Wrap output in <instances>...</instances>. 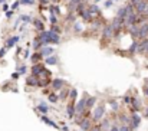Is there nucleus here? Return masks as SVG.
<instances>
[{"instance_id":"obj_34","label":"nucleus","mask_w":148,"mask_h":131,"mask_svg":"<svg viewBox=\"0 0 148 131\" xmlns=\"http://www.w3.org/2000/svg\"><path fill=\"white\" fill-rule=\"evenodd\" d=\"M49 22H50L52 25H58V17H56V15H49Z\"/></svg>"},{"instance_id":"obj_1","label":"nucleus","mask_w":148,"mask_h":131,"mask_svg":"<svg viewBox=\"0 0 148 131\" xmlns=\"http://www.w3.org/2000/svg\"><path fill=\"white\" fill-rule=\"evenodd\" d=\"M104 117H105V107L104 105H98V107H95V109H94V120L95 121H99L102 120Z\"/></svg>"},{"instance_id":"obj_12","label":"nucleus","mask_w":148,"mask_h":131,"mask_svg":"<svg viewBox=\"0 0 148 131\" xmlns=\"http://www.w3.org/2000/svg\"><path fill=\"white\" fill-rule=\"evenodd\" d=\"M33 26H34V29H36V30H38V32H43V30H46L45 29V23L42 22V20H40V19H33Z\"/></svg>"},{"instance_id":"obj_11","label":"nucleus","mask_w":148,"mask_h":131,"mask_svg":"<svg viewBox=\"0 0 148 131\" xmlns=\"http://www.w3.org/2000/svg\"><path fill=\"white\" fill-rule=\"evenodd\" d=\"M19 40H20V36H10L9 39L6 40V45L4 46L7 48V49H12V48L16 45L17 42H19Z\"/></svg>"},{"instance_id":"obj_27","label":"nucleus","mask_w":148,"mask_h":131,"mask_svg":"<svg viewBox=\"0 0 148 131\" xmlns=\"http://www.w3.org/2000/svg\"><path fill=\"white\" fill-rule=\"evenodd\" d=\"M49 84H52V82L48 79V78H42V79H39V84H38V86H40V88H45V86H48Z\"/></svg>"},{"instance_id":"obj_13","label":"nucleus","mask_w":148,"mask_h":131,"mask_svg":"<svg viewBox=\"0 0 148 131\" xmlns=\"http://www.w3.org/2000/svg\"><path fill=\"white\" fill-rule=\"evenodd\" d=\"M26 84H28L29 86H38V84H39V78L34 76V75H30V76L26 78Z\"/></svg>"},{"instance_id":"obj_17","label":"nucleus","mask_w":148,"mask_h":131,"mask_svg":"<svg viewBox=\"0 0 148 131\" xmlns=\"http://www.w3.org/2000/svg\"><path fill=\"white\" fill-rule=\"evenodd\" d=\"M131 105H132V111H134V112H137V111H140V108H141V101H140L137 97H132Z\"/></svg>"},{"instance_id":"obj_36","label":"nucleus","mask_w":148,"mask_h":131,"mask_svg":"<svg viewBox=\"0 0 148 131\" xmlns=\"http://www.w3.org/2000/svg\"><path fill=\"white\" fill-rule=\"evenodd\" d=\"M120 131H132L131 125H128V124H122V125L120 127Z\"/></svg>"},{"instance_id":"obj_37","label":"nucleus","mask_w":148,"mask_h":131,"mask_svg":"<svg viewBox=\"0 0 148 131\" xmlns=\"http://www.w3.org/2000/svg\"><path fill=\"white\" fill-rule=\"evenodd\" d=\"M58 95H59V99H65L66 97H69V91H60V94Z\"/></svg>"},{"instance_id":"obj_56","label":"nucleus","mask_w":148,"mask_h":131,"mask_svg":"<svg viewBox=\"0 0 148 131\" xmlns=\"http://www.w3.org/2000/svg\"><path fill=\"white\" fill-rule=\"evenodd\" d=\"M145 84H147V85H148V78H145Z\"/></svg>"},{"instance_id":"obj_23","label":"nucleus","mask_w":148,"mask_h":131,"mask_svg":"<svg viewBox=\"0 0 148 131\" xmlns=\"http://www.w3.org/2000/svg\"><path fill=\"white\" fill-rule=\"evenodd\" d=\"M19 19H20V22H23L24 25H29L30 22H33L32 16H29V15H20V16H19Z\"/></svg>"},{"instance_id":"obj_47","label":"nucleus","mask_w":148,"mask_h":131,"mask_svg":"<svg viewBox=\"0 0 148 131\" xmlns=\"http://www.w3.org/2000/svg\"><path fill=\"white\" fill-rule=\"evenodd\" d=\"M142 92L145 94V97H148V85H147V84L142 86Z\"/></svg>"},{"instance_id":"obj_42","label":"nucleus","mask_w":148,"mask_h":131,"mask_svg":"<svg viewBox=\"0 0 148 131\" xmlns=\"http://www.w3.org/2000/svg\"><path fill=\"white\" fill-rule=\"evenodd\" d=\"M111 108L114 109V111H118V102H115V101H111Z\"/></svg>"},{"instance_id":"obj_19","label":"nucleus","mask_w":148,"mask_h":131,"mask_svg":"<svg viewBox=\"0 0 148 131\" xmlns=\"http://www.w3.org/2000/svg\"><path fill=\"white\" fill-rule=\"evenodd\" d=\"M66 112H68V118H74L75 115H76V111H75V105H74L72 102H70L68 107H66Z\"/></svg>"},{"instance_id":"obj_33","label":"nucleus","mask_w":148,"mask_h":131,"mask_svg":"<svg viewBox=\"0 0 148 131\" xmlns=\"http://www.w3.org/2000/svg\"><path fill=\"white\" fill-rule=\"evenodd\" d=\"M101 128H102V131H104V130H109V128H111L109 120H104V121H102V125H101Z\"/></svg>"},{"instance_id":"obj_8","label":"nucleus","mask_w":148,"mask_h":131,"mask_svg":"<svg viewBox=\"0 0 148 131\" xmlns=\"http://www.w3.org/2000/svg\"><path fill=\"white\" fill-rule=\"evenodd\" d=\"M79 125H80V130L82 131H88V130L92 128V124H91V121H89L88 117H85V118H82V120L79 121Z\"/></svg>"},{"instance_id":"obj_46","label":"nucleus","mask_w":148,"mask_h":131,"mask_svg":"<svg viewBox=\"0 0 148 131\" xmlns=\"http://www.w3.org/2000/svg\"><path fill=\"white\" fill-rule=\"evenodd\" d=\"M141 2H142V0H131V2H130V3H131V5L134 6V7H135V6H137V5H140V3H141Z\"/></svg>"},{"instance_id":"obj_15","label":"nucleus","mask_w":148,"mask_h":131,"mask_svg":"<svg viewBox=\"0 0 148 131\" xmlns=\"http://www.w3.org/2000/svg\"><path fill=\"white\" fill-rule=\"evenodd\" d=\"M52 88L55 89V91H60L62 89V86H63V79H59V78H56V79H53L52 81Z\"/></svg>"},{"instance_id":"obj_55","label":"nucleus","mask_w":148,"mask_h":131,"mask_svg":"<svg viewBox=\"0 0 148 131\" xmlns=\"http://www.w3.org/2000/svg\"><path fill=\"white\" fill-rule=\"evenodd\" d=\"M145 16L148 17V6H147V10H145Z\"/></svg>"},{"instance_id":"obj_29","label":"nucleus","mask_w":148,"mask_h":131,"mask_svg":"<svg viewBox=\"0 0 148 131\" xmlns=\"http://www.w3.org/2000/svg\"><path fill=\"white\" fill-rule=\"evenodd\" d=\"M48 99H49V101H50V102H58V101H59V95H58V94H48Z\"/></svg>"},{"instance_id":"obj_20","label":"nucleus","mask_w":148,"mask_h":131,"mask_svg":"<svg viewBox=\"0 0 148 131\" xmlns=\"http://www.w3.org/2000/svg\"><path fill=\"white\" fill-rule=\"evenodd\" d=\"M32 48H33L34 52H36V51H40V49L43 48V43H42L39 39H36V38H34V39H33V43H32Z\"/></svg>"},{"instance_id":"obj_22","label":"nucleus","mask_w":148,"mask_h":131,"mask_svg":"<svg viewBox=\"0 0 148 131\" xmlns=\"http://www.w3.org/2000/svg\"><path fill=\"white\" fill-rule=\"evenodd\" d=\"M116 17H120V19H125L126 17V7L125 6H122V7L118 9V12H116Z\"/></svg>"},{"instance_id":"obj_31","label":"nucleus","mask_w":148,"mask_h":131,"mask_svg":"<svg viewBox=\"0 0 148 131\" xmlns=\"http://www.w3.org/2000/svg\"><path fill=\"white\" fill-rule=\"evenodd\" d=\"M17 72H19V75H24L28 72V66H26V65H20V66L17 68Z\"/></svg>"},{"instance_id":"obj_30","label":"nucleus","mask_w":148,"mask_h":131,"mask_svg":"<svg viewBox=\"0 0 148 131\" xmlns=\"http://www.w3.org/2000/svg\"><path fill=\"white\" fill-rule=\"evenodd\" d=\"M76 97H78V91H76L75 88L69 89V99H70V101H74V99H76Z\"/></svg>"},{"instance_id":"obj_32","label":"nucleus","mask_w":148,"mask_h":131,"mask_svg":"<svg viewBox=\"0 0 148 131\" xmlns=\"http://www.w3.org/2000/svg\"><path fill=\"white\" fill-rule=\"evenodd\" d=\"M82 29H84V26H82L80 23H78V22H75V23H74V30L76 32V33L82 32Z\"/></svg>"},{"instance_id":"obj_16","label":"nucleus","mask_w":148,"mask_h":131,"mask_svg":"<svg viewBox=\"0 0 148 131\" xmlns=\"http://www.w3.org/2000/svg\"><path fill=\"white\" fill-rule=\"evenodd\" d=\"M40 120L43 121L45 124H48V125H50V127H53V128H58V130H59V127H58V124H56V122H53V121H52L50 118H48V117H46V114L40 115Z\"/></svg>"},{"instance_id":"obj_35","label":"nucleus","mask_w":148,"mask_h":131,"mask_svg":"<svg viewBox=\"0 0 148 131\" xmlns=\"http://www.w3.org/2000/svg\"><path fill=\"white\" fill-rule=\"evenodd\" d=\"M20 5H24V6H32L34 5V0H19Z\"/></svg>"},{"instance_id":"obj_6","label":"nucleus","mask_w":148,"mask_h":131,"mask_svg":"<svg viewBox=\"0 0 148 131\" xmlns=\"http://www.w3.org/2000/svg\"><path fill=\"white\" fill-rule=\"evenodd\" d=\"M43 71H45V66L42 65V63H33V66H32V75H34V76H38V78H40V75L43 74Z\"/></svg>"},{"instance_id":"obj_52","label":"nucleus","mask_w":148,"mask_h":131,"mask_svg":"<svg viewBox=\"0 0 148 131\" xmlns=\"http://www.w3.org/2000/svg\"><path fill=\"white\" fill-rule=\"evenodd\" d=\"M144 117H145V118H148V107L145 108V111H144Z\"/></svg>"},{"instance_id":"obj_45","label":"nucleus","mask_w":148,"mask_h":131,"mask_svg":"<svg viewBox=\"0 0 148 131\" xmlns=\"http://www.w3.org/2000/svg\"><path fill=\"white\" fill-rule=\"evenodd\" d=\"M6 51H7V48H6V46H3V48L0 49V58H3L6 55Z\"/></svg>"},{"instance_id":"obj_9","label":"nucleus","mask_w":148,"mask_h":131,"mask_svg":"<svg viewBox=\"0 0 148 131\" xmlns=\"http://www.w3.org/2000/svg\"><path fill=\"white\" fill-rule=\"evenodd\" d=\"M147 6H148V0H142L140 5L135 6V12L138 15H145V10H147Z\"/></svg>"},{"instance_id":"obj_40","label":"nucleus","mask_w":148,"mask_h":131,"mask_svg":"<svg viewBox=\"0 0 148 131\" xmlns=\"http://www.w3.org/2000/svg\"><path fill=\"white\" fill-rule=\"evenodd\" d=\"M20 6H22V5H20V2L17 0V2H14V3L12 5V10H17V9H19Z\"/></svg>"},{"instance_id":"obj_44","label":"nucleus","mask_w":148,"mask_h":131,"mask_svg":"<svg viewBox=\"0 0 148 131\" xmlns=\"http://www.w3.org/2000/svg\"><path fill=\"white\" fill-rule=\"evenodd\" d=\"M109 131H120V125L112 124V125H111V128H109Z\"/></svg>"},{"instance_id":"obj_18","label":"nucleus","mask_w":148,"mask_h":131,"mask_svg":"<svg viewBox=\"0 0 148 131\" xmlns=\"http://www.w3.org/2000/svg\"><path fill=\"white\" fill-rule=\"evenodd\" d=\"M59 58L56 56V55H50V56H48V58H45V62H46V65H56L59 61H58Z\"/></svg>"},{"instance_id":"obj_5","label":"nucleus","mask_w":148,"mask_h":131,"mask_svg":"<svg viewBox=\"0 0 148 131\" xmlns=\"http://www.w3.org/2000/svg\"><path fill=\"white\" fill-rule=\"evenodd\" d=\"M140 124H141V117H140V114H138V112H132L131 122H130L131 128H132V130H135V128H138V127H140Z\"/></svg>"},{"instance_id":"obj_4","label":"nucleus","mask_w":148,"mask_h":131,"mask_svg":"<svg viewBox=\"0 0 148 131\" xmlns=\"http://www.w3.org/2000/svg\"><path fill=\"white\" fill-rule=\"evenodd\" d=\"M138 39H148V22H144L140 25V33H138Z\"/></svg>"},{"instance_id":"obj_24","label":"nucleus","mask_w":148,"mask_h":131,"mask_svg":"<svg viewBox=\"0 0 148 131\" xmlns=\"http://www.w3.org/2000/svg\"><path fill=\"white\" fill-rule=\"evenodd\" d=\"M42 58H43V56H42V53H40L39 51H38V53L34 52L33 55H30V59H32V62H33V63H38Z\"/></svg>"},{"instance_id":"obj_25","label":"nucleus","mask_w":148,"mask_h":131,"mask_svg":"<svg viewBox=\"0 0 148 131\" xmlns=\"http://www.w3.org/2000/svg\"><path fill=\"white\" fill-rule=\"evenodd\" d=\"M36 109L40 111L42 114H48L49 112V107L46 105V104H40V105H36Z\"/></svg>"},{"instance_id":"obj_7","label":"nucleus","mask_w":148,"mask_h":131,"mask_svg":"<svg viewBox=\"0 0 148 131\" xmlns=\"http://www.w3.org/2000/svg\"><path fill=\"white\" fill-rule=\"evenodd\" d=\"M39 52L42 53V56H43V58H48V56H50V55L55 53V48H52L50 45H45Z\"/></svg>"},{"instance_id":"obj_2","label":"nucleus","mask_w":148,"mask_h":131,"mask_svg":"<svg viewBox=\"0 0 148 131\" xmlns=\"http://www.w3.org/2000/svg\"><path fill=\"white\" fill-rule=\"evenodd\" d=\"M86 109V98H80L79 101L75 105V111H76V115H82Z\"/></svg>"},{"instance_id":"obj_3","label":"nucleus","mask_w":148,"mask_h":131,"mask_svg":"<svg viewBox=\"0 0 148 131\" xmlns=\"http://www.w3.org/2000/svg\"><path fill=\"white\" fill-rule=\"evenodd\" d=\"M115 30H114V28L111 26V23L109 25H105L102 28V36L104 38H106V39H111V38H114L115 36Z\"/></svg>"},{"instance_id":"obj_54","label":"nucleus","mask_w":148,"mask_h":131,"mask_svg":"<svg viewBox=\"0 0 148 131\" xmlns=\"http://www.w3.org/2000/svg\"><path fill=\"white\" fill-rule=\"evenodd\" d=\"M6 3V0H0V5H4Z\"/></svg>"},{"instance_id":"obj_28","label":"nucleus","mask_w":148,"mask_h":131,"mask_svg":"<svg viewBox=\"0 0 148 131\" xmlns=\"http://www.w3.org/2000/svg\"><path fill=\"white\" fill-rule=\"evenodd\" d=\"M128 52H131V53H135V52H138V42H137V40H134V42L131 43L130 49H128Z\"/></svg>"},{"instance_id":"obj_38","label":"nucleus","mask_w":148,"mask_h":131,"mask_svg":"<svg viewBox=\"0 0 148 131\" xmlns=\"http://www.w3.org/2000/svg\"><path fill=\"white\" fill-rule=\"evenodd\" d=\"M124 102H125L126 105H131V102H132V97H130V95H125V97H124Z\"/></svg>"},{"instance_id":"obj_50","label":"nucleus","mask_w":148,"mask_h":131,"mask_svg":"<svg viewBox=\"0 0 148 131\" xmlns=\"http://www.w3.org/2000/svg\"><path fill=\"white\" fill-rule=\"evenodd\" d=\"M19 76H20V75H19V72H14V74H12V78H13V79H17Z\"/></svg>"},{"instance_id":"obj_57","label":"nucleus","mask_w":148,"mask_h":131,"mask_svg":"<svg viewBox=\"0 0 148 131\" xmlns=\"http://www.w3.org/2000/svg\"><path fill=\"white\" fill-rule=\"evenodd\" d=\"M145 53H147V55H148V46H147V51H145Z\"/></svg>"},{"instance_id":"obj_14","label":"nucleus","mask_w":148,"mask_h":131,"mask_svg":"<svg viewBox=\"0 0 148 131\" xmlns=\"http://www.w3.org/2000/svg\"><path fill=\"white\" fill-rule=\"evenodd\" d=\"M128 33L131 35L132 38L138 39V33H140V25H132L131 28L128 29Z\"/></svg>"},{"instance_id":"obj_10","label":"nucleus","mask_w":148,"mask_h":131,"mask_svg":"<svg viewBox=\"0 0 148 131\" xmlns=\"http://www.w3.org/2000/svg\"><path fill=\"white\" fill-rule=\"evenodd\" d=\"M88 10L91 12V15L94 17H98V16H101V9L98 7L95 3H91V5H88Z\"/></svg>"},{"instance_id":"obj_49","label":"nucleus","mask_w":148,"mask_h":131,"mask_svg":"<svg viewBox=\"0 0 148 131\" xmlns=\"http://www.w3.org/2000/svg\"><path fill=\"white\" fill-rule=\"evenodd\" d=\"M91 131H102V128H101V127H92V128H91Z\"/></svg>"},{"instance_id":"obj_41","label":"nucleus","mask_w":148,"mask_h":131,"mask_svg":"<svg viewBox=\"0 0 148 131\" xmlns=\"http://www.w3.org/2000/svg\"><path fill=\"white\" fill-rule=\"evenodd\" d=\"M114 5V2L112 0H106V2H104V6H105V9H109L111 6Z\"/></svg>"},{"instance_id":"obj_53","label":"nucleus","mask_w":148,"mask_h":131,"mask_svg":"<svg viewBox=\"0 0 148 131\" xmlns=\"http://www.w3.org/2000/svg\"><path fill=\"white\" fill-rule=\"evenodd\" d=\"M62 130L63 131H69V128H68V127H62Z\"/></svg>"},{"instance_id":"obj_39","label":"nucleus","mask_w":148,"mask_h":131,"mask_svg":"<svg viewBox=\"0 0 148 131\" xmlns=\"http://www.w3.org/2000/svg\"><path fill=\"white\" fill-rule=\"evenodd\" d=\"M50 30H53V32H55V33H59V35H60V28H59V26H58V25H52Z\"/></svg>"},{"instance_id":"obj_51","label":"nucleus","mask_w":148,"mask_h":131,"mask_svg":"<svg viewBox=\"0 0 148 131\" xmlns=\"http://www.w3.org/2000/svg\"><path fill=\"white\" fill-rule=\"evenodd\" d=\"M29 56H30V53H29V51L26 49V51L23 52V58H29Z\"/></svg>"},{"instance_id":"obj_26","label":"nucleus","mask_w":148,"mask_h":131,"mask_svg":"<svg viewBox=\"0 0 148 131\" xmlns=\"http://www.w3.org/2000/svg\"><path fill=\"white\" fill-rule=\"evenodd\" d=\"M95 102H96V98H95V97L86 98V108H94Z\"/></svg>"},{"instance_id":"obj_48","label":"nucleus","mask_w":148,"mask_h":131,"mask_svg":"<svg viewBox=\"0 0 148 131\" xmlns=\"http://www.w3.org/2000/svg\"><path fill=\"white\" fill-rule=\"evenodd\" d=\"M2 9H3V12H4V13H6L7 10H9V6H7V3H4V5H2Z\"/></svg>"},{"instance_id":"obj_43","label":"nucleus","mask_w":148,"mask_h":131,"mask_svg":"<svg viewBox=\"0 0 148 131\" xmlns=\"http://www.w3.org/2000/svg\"><path fill=\"white\" fill-rule=\"evenodd\" d=\"M13 15H14V10H7L6 12V17H7V19H12Z\"/></svg>"},{"instance_id":"obj_21","label":"nucleus","mask_w":148,"mask_h":131,"mask_svg":"<svg viewBox=\"0 0 148 131\" xmlns=\"http://www.w3.org/2000/svg\"><path fill=\"white\" fill-rule=\"evenodd\" d=\"M49 13L50 15H56V16H59L60 15V9H59V6H56V5H52V6H49Z\"/></svg>"}]
</instances>
